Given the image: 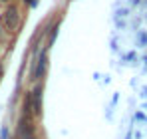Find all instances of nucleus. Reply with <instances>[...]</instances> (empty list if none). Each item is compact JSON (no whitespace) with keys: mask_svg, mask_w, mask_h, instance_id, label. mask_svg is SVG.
<instances>
[{"mask_svg":"<svg viewBox=\"0 0 147 139\" xmlns=\"http://www.w3.org/2000/svg\"><path fill=\"white\" fill-rule=\"evenodd\" d=\"M4 2H6V0H4Z\"/></svg>","mask_w":147,"mask_h":139,"instance_id":"6e6552de","label":"nucleus"},{"mask_svg":"<svg viewBox=\"0 0 147 139\" xmlns=\"http://www.w3.org/2000/svg\"><path fill=\"white\" fill-rule=\"evenodd\" d=\"M0 74H2V66H0Z\"/></svg>","mask_w":147,"mask_h":139,"instance_id":"0eeeda50","label":"nucleus"},{"mask_svg":"<svg viewBox=\"0 0 147 139\" xmlns=\"http://www.w3.org/2000/svg\"><path fill=\"white\" fill-rule=\"evenodd\" d=\"M26 2H28V4H36V0H26Z\"/></svg>","mask_w":147,"mask_h":139,"instance_id":"39448f33","label":"nucleus"},{"mask_svg":"<svg viewBox=\"0 0 147 139\" xmlns=\"http://www.w3.org/2000/svg\"><path fill=\"white\" fill-rule=\"evenodd\" d=\"M26 139H36V135H30V137H26Z\"/></svg>","mask_w":147,"mask_h":139,"instance_id":"423d86ee","label":"nucleus"},{"mask_svg":"<svg viewBox=\"0 0 147 139\" xmlns=\"http://www.w3.org/2000/svg\"><path fill=\"white\" fill-rule=\"evenodd\" d=\"M46 66H48V58H46V54H42V56L38 58V62H36V70H34V78H36V80H42V78H44Z\"/></svg>","mask_w":147,"mask_h":139,"instance_id":"20e7f679","label":"nucleus"},{"mask_svg":"<svg viewBox=\"0 0 147 139\" xmlns=\"http://www.w3.org/2000/svg\"><path fill=\"white\" fill-rule=\"evenodd\" d=\"M20 22V16H18V6H8L6 12H4V26L8 32H14L18 28Z\"/></svg>","mask_w":147,"mask_h":139,"instance_id":"f257e3e1","label":"nucleus"},{"mask_svg":"<svg viewBox=\"0 0 147 139\" xmlns=\"http://www.w3.org/2000/svg\"><path fill=\"white\" fill-rule=\"evenodd\" d=\"M28 99H30L32 111H34L36 115H40V113H42V90H40V88L32 90V93L28 95Z\"/></svg>","mask_w":147,"mask_h":139,"instance_id":"f03ea898","label":"nucleus"},{"mask_svg":"<svg viewBox=\"0 0 147 139\" xmlns=\"http://www.w3.org/2000/svg\"><path fill=\"white\" fill-rule=\"evenodd\" d=\"M18 135L22 139L30 137V135H34V125H32V121H30V117L28 113H24V117L20 119V127H18Z\"/></svg>","mask_w":147,"mask_h":139,"instance_id":"7ed1b4c3","label":"nucleus"}]
</instances>
